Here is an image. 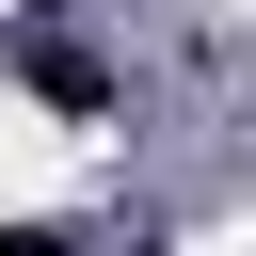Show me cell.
<instances>
[{
    "instance_id": "cell-1",
    "label": "cell",
    "mask_w": 256,
    "mask_h": 256,
    "mask_svg": "<svg viewBox=\"0 0 256 256\" xmlns=\"http://www.w3.org/2000/svg\"><path fill=\"white\" fill-rule=\"evenodd\" d=\"M16 64H32V80L64 96V112H96V96H112V64H96V48H16Z\"/></svg>"
},
{
    "instance_id": "cell-2",
    "label": "cell",
    "mask_w": 256,
    "mask_h": 256,
    "mask_svg": "<svg viewBox=\"0 0 256 256\" xmlns=\"http://www.w3.org/2000/svg\"><path fill=\"white\" fill-rule=\"evenodd\" d=\"M0 256H80V240H64V224H0Z\"/></svg>"
}]
</instances>
